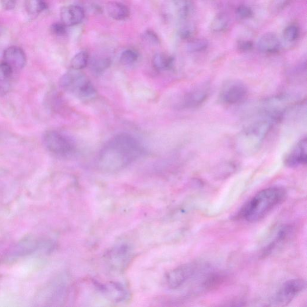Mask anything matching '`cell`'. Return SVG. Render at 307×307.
<instances>
[{
    "label": "cell",
    "mask_w": 307,
    "mask_h": 307,
    "mask_svg": "<svg viewBox=\"0 0 307 307\" xmlns=\"http://www.w3.org/2000/svg\"><path fill=\"white\" fill-rule=\"evenodd\" d=\"M144 149L139 141L128 133L112 137L101 148L98 158V167L102 171H121L142 156Z\"/></svg>",
    "instance_id": "6da1fadb"
},
{
    "label": "cell",
    "mask_w": 307,
    "mask_h": 307,
    "mask_svg": "<svg viewBox=\"0 0 307 307\" xmlns=\"http://www.w3.org/2000/svg\"><path fill=\"white\" fill-rule=\"evenodd\" d=\"M286 196L287 191L282 187L264 189L243 204L236 217L251 223L260 221L274 208L283 203Z\"/></svg>",
    "instance_id": "7a4b0ae2"
},
{
    "label": "cell",
    "mask_w": 307,
    "mask_h": 307,
    "mask_svg": "<svg viewBox=\"0 0 307 307\" xmlns=\"http://www.w3.org/2000/svg\"><path fill=\"white\" fill-rule=\"evenodd\" d=\"M275 122L266 116L253 122L239 133L236 146L240 153L251 155L259 150Z\"/></svg>",
    "instance_id": "3957f363"
},
{
    "label": "cell",
    "mask_w": 307,
    "mask_h": 307,
    "mask_svg": "<svg viewBox=\"0 0 307 307\" xmlns=\"http://www.w3.org/2000/svg\"><path fill=\"white\" fill-rule=\"evenodd\" d=\"M60 86L79 100L89 101L97 96V91L86 74L79 70L71 69L59 79Z\"/></svg>",
    "instance_id": "277c9868"
},
{
    "label": "cell",
    "mask_w": 307,
    "mask_h": 307,
    "mask_svg": "<svg viewBox=\"0 0 307 307\" xmlns=\"http://www.w3.org/2000/svg\"><path fill=\"white\" fill-rule=\"evenodd\" d=\"M44 143L48 151L58 156H69L75 150L73 141L55 130H49L44 134Z\"/></svg>",
    "instance_id": "5b68a950"
},
{
    "label": "cell",
    "mask_w": 307,
    "mask_h": 307,
    "mask_svg": "<svg viewBox=\"0 0 307 307\" xmlns=\"http://www.w3.org/2000/svg\"><path fill=\"white\" fill-rule=\"evenodd\" d=\"M204 269H206V267L201 263L185 264L169 272L166 276V281L169 288L178 289Z\"/></svg>",
    "instance_id": "8992f818"
},
{
    "label": "cell",
    "mask_w": 307,
    "mask_h": 307,
    "mask_svg": "<svg viewBox=\"0 0 307 307\" xmlns=\"http://www.w3.org/2000/svg\"><path fill=\"white\" fill-rule=\"evenodd\" d=\"M193 10L192 0H164L161 6L162 15L171 22H183Z\"/></svg>",
    "instance_id": "52a82bcc"
},
{
    "label": "cell",
    "mask_w": 307,
    "mask_h": 307,
    "mask_svg": "<svg viewBox=\"0 0 307 307\" xmlns=\"http://www.w3.org/2000/svg\"><path fill=\"white\" fill-rule=\"evenodd\" d=\"M306 288V282L301 278L288 280L278 289L271 299V305L283 306L289 304Z\"/></svg>",
    "instance_id": "ba28073f"
},
{
    "label": "cell",
    "mask_w": 307,
    "mask_h": 307,
    "mask_svg": "<svg viewBox=\"0 0 307 307\" xmlns=\"http://www.w3.org/2000/svg\"><path fill=\"white\" fill-rule=\"evenodd\" d=\"M248 88L239 80H230L226 82L220 93L221 103L234 105L241 103L248 96Z\"/></svg>",
    "instance_id": "9c48e42d"
},
{
    "label": "cell",
    "mask_w": 307,
    "mask_h": 307,
    "mask_svg": "<svg viewBox=\"0 0 307 307\" xmlns=\"http://www.w3.org/2000/svg\"><path fill=\"white\" fill-rule=\"evenodd\" d=\"M210 84L208 82L196 85L183 95L181 101L182 108H195L203 104L209 97Z\"/></svg>",
    "instance_id": "30bf717a"
},
{
    "label": "cell",
    "mask_w": 307,
    "mask_h": 307,
    "mask_svg": "<svg viewBox=\"0 0 307 307\" xmlns=\"http://www.w3.org/2000/svg\"><path fill=\"white\" fill-rule=\"evenodd\" d=\"M307 140L306 137L300 140L289 152L284 158V165L290 168L305 165L307 161Z\"/></svg>",
    "instance_id": "8fae6325"
},
{
    "label": "cell",
    "mask_w": 307,
    "mask_h": 307,
    "mask_svg": "<svg viewBox=\"0 0 307 307\" xmlns=\"http://www.w3.org/2000/svg\"><path fill=\"white\" fill-rule=\"evenodd\" d=\"M131 250L126 245H121L111 250L108 252V263L114 269L122 270L129 262L131 256Z\"/></svg>",
    "instance_id": "7c38bea8"
},
{
    "label": "cell",
    "mask_w": 307,
    "mask_h": 307,
    "mask_svg": "<svg viewBox=\"0 0 307 307\" xmlns=\"http://www.w3.org/2000/svg\"><path fill=\"white\" fill-rule=\"evenodd\" d=\"M62 23L67 27L76 26L83 22L85 17L84 10L77 5L63 7L60 10Z\"/></svg>",
    "instance_id": "4fadbf2b"
},
{
    "label": "cell",
    "mask_w": 307,
    "mask_h": 307,
    "mask_svg": "<svg viewBox=\"0 0 307 307\" xmlns=\"http://www.w3.org/2000/svg\"><path fill=\"white\" fill-rule=\"evenodd\" d=\"M5 63H8L13 69H22L26 65L27 56L22 48L16 46L7 48L3 54Z\"/></svg>",
    "instance_id": "5bb4252c"
},
{
    "label": "cell",
    "mask_w": 307,
    "mask_h": 307,
    "mask_svg": "<svg viewBox=\"0 0 307 307\" xmlns=\"http://www.w3.org/2000/svg\"><path fill=\"white\" fill-rule=\"evenodd\" d=\"M257 48L264 54H275L280 50V41L275 34L267 33L259 38L257 42Z\"/></svg>",
    "instance_id": "9a60e30c"
},
{
    "label": "cell",
    "mask_w": 307,
    "mask_h": 307,
    "mask_svg": "<svg viewBox=\"0 0 307 307\" xmlns=\"http://www.w3.org/2000/svg\"><path fill=\"white\" fill-rule=\"evenodd\" d=\"M108 15L112 19L122 21L128 18L130 15V9L128 6L116 2H110L106 6Z\"/></svg>",
    "instance_id": "2e32d148"
},
{
    "label": "cell",
    "mask_w": 307,
    "mask_h": 307,
    "mask_svg": "<svg viewBox=\"0 0 307 307\" xmlns=\"http://www.w3.org/2000/svg\"><path fill=\"white\" fill-rule=\"evenodd\" d=\"M98 289L107 294L109 297L119 301L126 298L127 292L124 287L121 284L119 283H109L107 284H98Z\"/></svg>",
    "instance_id": "e0dca14e"
},
{
    "label": "cell",
    "mask_w": 307,
    "mask_h": 307,
    "mask_svg": "<svg viewBox=\"0 0 307 307\" xmlns=\"http://www.w3.org/2000/svg\"><path fill=\"white\" fill-rule=\"evenodd\" d=\"M40 245L39 242L36 241V240L27 239L17 245L10 255L13 257L27 255L28 254L36 251Z\"/></svg>",
    "instance_id": "ac0fdd59"
},
{
    "label": "cell",
    "mask_w": 307,
    "mask_h": 307,
    "mask_svg": "<svg viewBox=\"0 0 307 307\" xmlns=\"http://www.w3.org/2000/svg\"><path fill=\"white\" fill-rule=\"evenodd\" d=\"M155 69L158 71H163L171 69L174 66V59L171 56L158 53L153 56L152 60Z\"/></svg>",
    "instance_id": "d6986e66"
},
{
    "label": "cell",
    "mask_w": 307,
    "mask_h": 307,
    "mask_svg": "<svg viewBox=\"0 0 307 307\" xmlns=\"http://www.w3.org/2000/svg\"><path fill=\"white\" fill-rule=\"evenodd\" d=\"M25 9L30 16H37L48 8L47 0H26Z\"/></svg>",
    "instance_id": "ffe728a7"
},
{
    "label": "cell",
    "mask_w": 307,
    "mask_h": 307,
    "mask_svg": "<svg viewBox=\"0 0 307 307\" xmlns=\"http://www.w3.org/2000/svg\"><path fill=\"white\" fill-rule=\"evenodd\" d=\"M111 65V59L105 56H96L91 59V71L96 75H100L107 70Z\"/></svg>",
    "instance_id": "44dd1931"
},
{
    "label": "cell",
    "mask_w": 307,
    "mask_h": 307,
    "mask_svg": "<svg viewBox=\"0 0 307 307\" xmlns=\"http://www.w3.org/2000/svg\"><path fill=\"white\" fill-rule=\"evenodd\" d=\"M292 232V228L291 227H285L282 228L281 230L278 232L276 237L275 238L273 241H272L270 244L267 246L265 249L264 250L263 255H268L270 253L277 248V245L281 242L284 241V239L288 238V236L290 235Z\"/></svg>",
    "instance_id": "7402d4cb"
},
{
    "label": "cell",
    "mask_w": 307,
    "mask_h": 307,
    "mask_svg": "<svg viewBox=\"0 0 307 307\" xmlns=\"http://www.w3.org/2000/svg\"><path fill=\"white\" fill-rule=\"evenodd\" d=\"M229 17L225 13H220L214 16L210 24V29L214 33H220L229 26Z\"/></svg>",
    "instance_id": "603a6c76"
},
{
    "label": "cell",
    "mask_w": 307,
    "mask_h": 307,
    "mask_svg": "<svg viewBox=\"0 0 307 307\" xmlns=\"http://www.w3.org/2000/svg\"><path fill=\"white\" fill-rule=\"evenodd\" d=\"M89 62V55L86 51H80L72 59L71 65L72 69L81 70L86 68Z\"/></svg>",
    "instance_id": "cb8c5ba5"
},
{
    "label": "cell",
    "mask_w": 307,
    "mask_h": 307,
    "mask_svg": "<svg viewBox=\"0 0 307 307\" xmlns=\"http://www.w3.org/2000/svg\"><path fill=\"white\" fill-rule=\"evenodd\" d=\"M208 45V41L204 38H195L189 42L187 45V51L190 53L199 52L206 50Z\"/></svg>",
    "instance_id": "d4e9b609"
},
{
    "label": "cell",
    "mask_w": 307,
    "mask_h": 307,
    "mask_svg": "<svg viewBox=\"0 0 307 307\" xmlns=\"http://www.w3.org/2000/svg\"><path fill=\"white\" fill-rule=\"evenodd\" d=\"M195 25L190 23H183L178 30L179 36L183 40L192 39L196 33Z\"/></svg>",
    "instance_id": "484cf974"
},
{
    "label": "cell",
    "mask_w": 307,
    "mask_h": 307,
    "mask_svg": "<svg viewBox=\"0 0 307 307\" xmlns=\"http://www.w3.org/2000/svg\"><path fill=\"white\" fill-rule=\"evenodd\" d=\"M299 34V28L297 25L291 24L285 28L283 31V37L289 43H292L298 39Z\"/></svg>",
    "instance_id": "4316f807"
},
{
    "label": "cell",
    "mask_w": 307,
    "mask_h": 307,
    "mask_svg": "<svg viewBox=\"0 0 307 307\" xmlns=\"http://www.w3.org/2000/svg\"><path fill=\"white\" fill-rule=\"evenodd\" d=\"M138 58V53L133 49H129L121 53L119 60L122 65H130L136 62Z\"/></svg>",
    "instance_id": "83f0119b"
},
{
    "label": "cell",
    "mask_w": 307,
    "mask_h": 307,
    "mask_svg": "<svg viewBox=\"0 0 307 307\" xmlns=\"http://www.w3.org/2000/svg\"><path fill=\"white\" fill-rule=\"evenodd\" d=\"M292 0H272L270 5V10L272 13L280 12L290 4Z\"/></svg>",
    "instance_id": "f1b7e54d"
},
{
    "label": "cell",
    "mask_w": 307,
    "mask_h": 307,
    "mask_svg": "<svg viewBox=\"0 0 307 307\" xmlns=\"http://www.w3.org/2000/svg\"><path fill=\"white\" fill-rule=\"evenodd\" d=\"M13 69L11 66L5 62L0 64V82L6 83L13 75Z\"/></svg>",
    "instance_id": "f546056e"
},
{
    "label": "cell",
    "mask_w": 307,
    "mask_h": 307,
    "mask_svg": "<svg viewBox=\"0 0 307 307\" xmlns=\"http://www.w3.org/2000/svg\"><path fill=\"white\" fill-rule=\"evenodd\" d=\"M142 38L145 42L151 45L157 46L160 44L159 37L153 30L145 31L142 34Z\"/></svg>",
    "instance_id": "4dcf8cb0"
},
{
    "label": "cell",
    "mask_w": 307,
    "mask_h": 307,
    "mask_svg": "<svg viewBox=\"0 0 307 307\" xmlns=\"http://www.w3.org/2000/svg\"><path fill=\"white\" fill-rule=\"evenodd\" d=\"M235 13L238 18L242 20L252 18L254 15L253 10L246 5H239Z\"/></svg>",
    "instance_id": "1f68e13d"
},
{
    "label": "cell",
    "mask_w": 307,
    "mask_h": 307,
    "mask_svg": "<svg viewBox=\"0 0 307 307\" xmlns=\"http://www.w3.org/2000/svg\"><path fill=\"white\" fill-rule=\"evenodd\" d=\"M50 30L55 36H63L67 33V26L62 23H56L52 25Z\"/></svg>",
    "instance_id": "d6a6232c"
},
{
    "label": "cell",
    "mask_w": 307,
    "mask_h": 307,
    "mask_svg": "<svg viewBox=\"0 0 307 307\" xmlns=\"http://www.w3.org/2000/svg\"><path fill=\"white\" fill-rule=\"evenodd\" d=\"M253 42L249 40H240L238 42L237 47L240 51L249 52L252 50Z\"/></svg>",
    "instance_id": "836d02e7"
},
{
    "label": "cell",
    "mask_w": 307,
    "mask_h": 307,
    "mask_svg": "<svg viewBox=\"0 0 307 307\" xmlns=\"http://www.w3.org/2000/svg\"><path fill=\"white\" fill-rule=\"evenodd\" d=\"M17 0H0L2 8L5 10H12L15 8Z\"/></svg>",
    "instance_id": "e575fe53"
}]
</instances>
